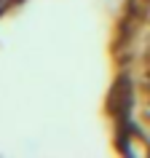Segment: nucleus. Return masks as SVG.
Segmentation results:
<instances>
[{"label":"nucleus","instance_id":"nucleus-1","mask_svg":"<svg viewBox=\"0 0 150 158\" xmlns=\"http://www.w3.org/2000/svg\"><path fill=\"white\" fill-rule=\"evenodd\" d=\"M11 6H14V0H0V14H3L6 8H11Z\"/></svg>","mask_w":150,"mask_h":158}]
</instances>
